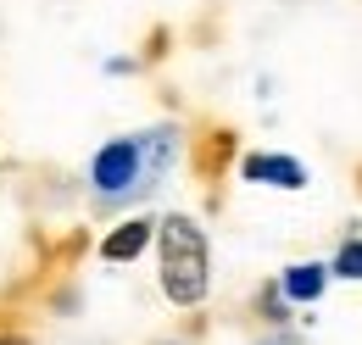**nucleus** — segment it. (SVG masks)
Segmentation results:
<instances>
[{
	"label": "nucleus",
	"mask_w": 362,
	"mask_h": 345,
	"mask_svg": "<svg viewBox=\"0 0 362 345\" xmlns=\"http://www.w3.org/2000/svg\"><path fill=\"white\" fill-rule=\"evenodd\" d=\"M156 257H162V296L173 306H201L212 290V245L201 223L184 212H168L156 223Z\"/></svg>",
	"instance_id": "1"
},
{
	"label": "nucleus",
	"mask_w": 362,
	"mask_h": 345,
	"mask_svg": "<svg viewBox=\"0 0 362 345\" xmlns=\"http://www.w3.org/2000/svg\"><path fill=\"white\" fill-rule=\"evenodd\" d=\"M168 156H173V129H151V134H134V139H112V145H100L95 162H90L95 195H106V201L139 195L151 172L168 168Z\"/></svg>",
	"instance_id": "2"
},
{
	"label": "nucleus",
	"mask_w": 362,
	"mask_h": 345,
	"mask_svg": "<svg viewBox=\"0 0 362 345\" xmlns=\"http://www.w3.org/2000/svg\"><path fill=\"white\" fill-rule=\"evenodd\" d=\"M323 284H329V267H317V262H296V267H284V279H279L284 301H307V306L323 296Z\"/></svg>",
	"instance_id": "6"
},
{
	"label": "nucleus",
	"mask_w": 362,
	"mask_h": 345,
	"mask_svg": "<svg viewBox=\"0 0 362 345\" xmlns=\"http://www.w3.org/2000/svg\"><path fill=\"white\" fill-rule=\"evenodd\" d=\"M334 273H340V279H362V240H346V245H340Z\"/></svg>",
	"instance_id": "7"
},
{
	"label": "nucleus",
	"mask_w": 362,
	"mask_h": 345,
	"mask_svg": "<svg viewBox=\"0 0 362 345\" xmlns=\"http://www.w3.org/2000/svg\"><path fill=\"white\" fill-rule=\"evenodd\" d=\"M168 40H173L168 28H151V34H145V50H139V62H162V56H168Z\"/></svg>",
	"instance_id": "8"
},
{
	"label": "nucleus",
	"mask_w": 362,
	"mask_h": 345,
	"mask_svg": "<svg viewBox=\"0 0 362 345\" xmlns=\"http://www.w3.org/2000/svg\"><path fill=\"white\" fill-rule=\"evenodd\" d=\"M240 178L245 184H268V189H307V168L284 151H251L240 162Z\"/></svg>",
	"instance_id": "3"
},
{
	"label": "nucleus",
	"mask_w": 362,
	"mask_h": 345,
	"mask_svg": "<svg viewBox=\"0 0 362 345\" xmlns=\"http://www.w3.org/2000/svg\"><path fill=\"white\" fill-rule=\"evenodd\" d=\"M151 240H156V223H151V217H129V223H117V228L100 240V257L106 262H134Z\"/></svg>",
	"instance_id": "4"
},
{
	"label": "nucleus",
	"mask_w": 362,
	"mask_h": 345,
	"mask_svg": "<svg viewBox=\"0 0 362 345\" xmlns=\"http://www.w3.org/2000/svg\"><path fill=\"white\" fill-rule=\"evenodd\" d=\"M228 156H234V129L195 134V172H201V178H218V172L228 168Z\"/></svg>",
	"instance_id": "5"
},
{
	"label": "nucleus",
	"mask_w": 362,
	"mask_h": 345,
	"mask_svg": "<svg viewBox=\"0 0 362 345\" xmlns=\"http://www.w3.org/2000/svg\"><path fill=\"white\" fill-rule=\"evenodd\" d=\"M0 345H28V340L23 334H0Z\"/></svg>",
	"instance_id": "10"
},
{
	"label": "nucleus",
	"mask_w": 362,
	"mask_h": 345,
	"mask_svg": "<svg viewBox=\"0 0 362 345\" xmlns=\"http://www.w3.org/2000/svg\"><path fill=\"white\" fill-rule=\"evenodd\" d=\"M262 317H273V323H284V317H290V312H284V290H279V284H273V290H262Z\"/></svg>",
	"instance_id": "9"
}]
</instances>
